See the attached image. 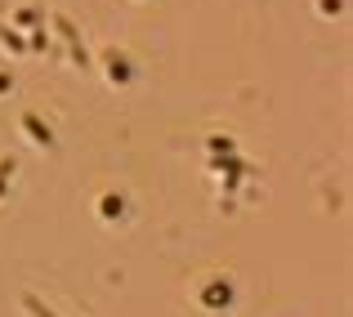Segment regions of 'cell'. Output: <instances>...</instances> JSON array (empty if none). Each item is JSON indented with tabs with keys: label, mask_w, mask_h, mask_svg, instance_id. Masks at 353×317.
Returning a JSON list of instances; mask_svg holds the SVG:
<instances>
[{
	"label": "cell",
	"mask_w": 353,
	"mask_h": 317,
	"mask_svg": "<svg viewBox=\"0 0 353 317\" xmlns=\"http://www.w3.org/2000/svg\"><path fill=\"white\" fill-rule=\"evenodd\" d=\"M27 309H32L36 317H50V313H45V309H41V304H36V300H27Z\"/></svg>",
	"instance_id": "obj_2"
},
{
	"label": "cell",
	"mask_w": 353,
	"mask_h": 317,
	"mask_svg": "<svg viewBox=\"0 0 353 317\" xmlns=\"http://www.w3.org/2000/svg\"><path fill=\"white\" fill-rule=\"evenodd\" d=\"M27 125H32V134H36V139H45V143H50V130H45L36 116H27Z\"/></svg>",
	"instance_id": "obj_1"
}]
</instances>
